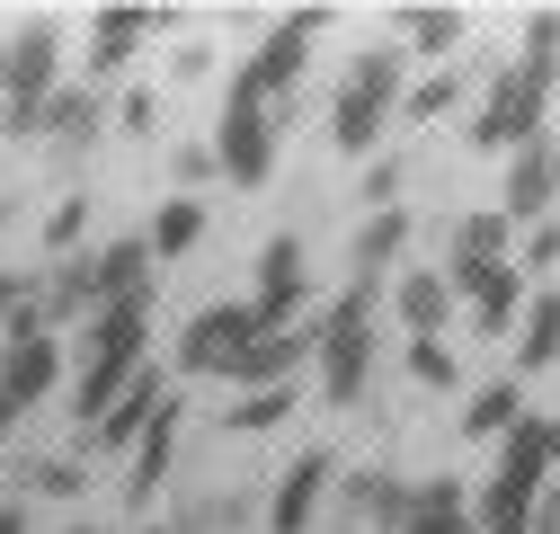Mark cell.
I'll list each match as a JSON object with an SVG mask.
<instances>
[{
  "label": "cell",
  "instance_id": "46",
  "mask_svg": "<svg viewBox=\"0 0 560 534\" xmlns=\"http://www.w3.org/2000/svg\"><path fill=\"white\" fill-rule=\"evenodd\" d=\"M62 534H98V525H62Z\"/></svg>",
  "mask_w": 560,
  "mask_h": 534
},
{
  "label": "cell",
  "instance_id": "26",
  "mask_svg": "<svg viewBox=\"0 0 560 534\" xmlns=\"http://www.w3.org/2000/svg\"><path fill=\"white\" fill-rule=\"evenodd\" d=\"M516 419H525V383H516V374L480 383V392L463 400V437H480V445H499V437H508Z\"/></svg>",
  "mask_w": 560,
  "mask_h": 534
},
{
  "label": "cell",
  "instance_id": "8",
  "mask_svg": "<svg viewBox=\"0 0 560 534\" xmlns=\"http://www.w3.org/2000/svg\"><path fill=\"white\" fill-rule=\"evenodd\" d=\"M320 27H329V10H294V19H276V27L258 36V54L241 62V72H249V81L267 90V107H285V98L303 90V62H312Z\"/></svg>",
  "mask_w": 560,
  "mask_h": 534
},
{
  "label": "cell",
  "instance_id": "19",
  "mask_svg": "<svg viewBox=\"0 0 560 534\" xmlns=\"http://www.w3.org/2000/svg\"><path fill=\"white\" fill-rule=\"evenodd\" d=\"M98 125H107V98H98V90H54V98L36 107V134H54V161H62V170L98 143Z\"/></svg>",
  "mask_w": 560,
  "mask_h": 534
},
{
  "label": "cell",
  "instance_id": "40",
  "mask_svg": "<svg viewBox=\"0 0 560 534\" xmlns=\"http://www.w3.org/2000/svg\"><path fill=\"white\" fill-rule=\"evenodd\" d=\"M170 72H178V81H205V72H214V45H178Z\"/></svg>",
  "mask_w": 560,
  "mask_h": 534
},
{
  "label": "cell",
  "instance_id": "14",
  "mask_svg": "<svg viewBox=\"0 0 560 534\" xmlns=\"http://www.w3.org/2000/svg\"><path fill=\"white\" fill-rule=\"evenodd\" d=\"M551 178H560V143H551V134H542V143H525V152H508V187H499L508 232L551 223Z\"/></svg>",
  "mask_w": 560,
  "mask_h": 534
},
{
  "label": "cell",
  "instance_id": "27",
  "mask_svg": "<svg viewBox=\"0 0 560 534\" xmlns=\"http://www.w3.org/2000/svg\"><path fill=\"white\" fill-rule=\"evenodd\" d=\"M241 525H258V499H249V490H205V499L178 508L170 534H241Z\"/></svg>",
  "mask_w": 560,
  "mask_h": 534
},
{
  "label": "cell",
  "instance_id": "47",
  "mask_svg": "<svg viewBox=\"0 0 560 534\" xmlns=\"http://www.w3.org/2000/svg\"><path fill=\"white\" fill-rule=\"evenodd\" d=\"M0 223H10V196H0Z\"/></svg>",
  "mask_w": 560,
  "mask_h": 534
},
{
  "label": "cell",
  "instance_id": "34",
  "mask_svg": "<svg viewBox=\"0 0 560 534\" xmlns=\"http://www.w3.org/2000/svg\"><path fill=\"white\" fill-rule=\"evenodd\" d=\"M400 357H409V374L428 383V392H454V348H445V339H409Z\"/></svg>",
  "mask_w": 560,
  "mask_h": 534
},
{
  "label": "cell",
  "instance_id": "1",
  "mask_svg": "<svg viewBox=\"0 0 560 534\" xmlns=\"http://www.w3.org/2000/svg\"><path fill=\"white\" fill-rule=\"evenodd\" d=\"M152 365V294H125V303H98L90 329H81V383L72 400L90 419H107V400Z\"/></svg>",
  "mask_w": 560,
  "mask_h": 534
},
{
  "label": "cell",
  "instance_id": "25",
  "mask_svg": "<svg viewBox=\"0 0 560 534\" xmlns=\"http://www.w3.org/2000/svg\"><path fill=\"white\" fill-rule=\"evenodd\" d=\"M542 365H560V294L551 286L525 294V312H516V374H542Z\"/></svg>",
  "mask_w": 560,
  "mask_h": 534
},
{
  "label": "cell",
  "instance_id": "16",
  "mask_svg": "<svg viewBox=\"0 0 560 534\" xmlns=\"http://www.w3.org/2000/svg\"><path fill=\"white\" fill-rule=\"evenodd\" d=\"M125 454H133V463H125V499H133V508L152 516V499L170 490V463H178V392L161 400V419H152L143 437H133Z\"/></svg>",
  "mask_w": 560,
  "mask_h": 534
},
{
  "label": "cell",
  "instance_id": "31",
  "mask_svg": "<svg viewBox=\"0 0 560 534\" xmlns=\"http://www.w3.org/2000/svg\"><path fill=\"white\" fill-rule=\"evenodd\" d=\"M454 107H463V72H428V81H409V90H400L392 116H409V125H445Z\"/></svg>",
  "mask_w": 560,
  "mask_h": 534
},
{
  "label": "cell",
  "instance_id": "12",
  "mask_svg": "<svg viewBox=\"0 0 560 534\" xmlns=\"http://www.w3.org/2000/svg\"><path fill=\"white\" fill-rule=\"evenodd\" d=\"M338 490V534H400V516H409V473H347V481H329Z\"/></svg>",
  "mask_w": 560,
  "mask_h": 534
},
{
  "label": "cell",
  "instance_id": "13",
  "mask_svg": "<svg viewBox=\"0 0 560 534\" xmlns=\"http://www.w3.org/2000/svg\"><path fill=\"white\" fill-rule=\"evenodd\" d=\"M62 90V36L36 19V27H19V36H0V98H54Z\"/></svg>",
  "mask_w": 560,
  "mask_h": 534
},
{
  "label": "cell",
  "instance_id": "39",
  "mask_svg": "<svg viewBox=\"0 0 560 534\" xmlns=\"http://www.w3.org/2000/svg\"><path fill=\"white\" fill-rule=\"evenodd\" d=\"M525 267H560V223H534L525 232ZM525 267H516V277H525Z\"/></svg>",
  "mask_w": 560,
  "mask_h": 534
},
{
  "label": "cell",
  "instance_id": "22",
  "mask_svg": "<svg viewBox=\"0 0 560 534\" xmlns=\"http://www.w3.org/2000/svg\"><path fill=\"white\" fill-rule=\"evenodd\" d=\"M400 534H480V525H471V481H454V473L418 481V490H409Z\"/></svg>",
  "mask_w": 560,
  "mask_h": 534
},
{
  "label": "cell",
  "instance_id": "49",
  "mask_svg": "<svg viewBox=\"0 0 560 534\" xmlns=\"http://www.w3.org/2000/svg\"><path fill=\"white\" fill-rule=\"evenodd\" d=\"M551 196H560V178H551Z\"/></svg>",
  "mask_w": 560,
  "mask_h": 534
},
{
  "label": "cell",
  "instance_id": "38",
  "mask_svg": "<svg viewBox=\"0 0 560 534\" xmlns=\"http://www.w3.org/2000/svg\"><path fill=\"white\" fill-rule=\"evenodd\" d=\"M365 206H374V214H383V206H400V161H383V152L365 161Z\"/></svg>",
  "mask_w": 560,
  "mask_h": 534
},
{
  "label": "cell",
  "instance_id": "28",
  "mask_svg": "<svg viewBox=\"0 0 560 534\" xmlns=\"http://www.w3.org/2000/svg\"><path fill=\"white\" fill-rule=\"evenodd\" d=\"M463 36H471V19H463V10H436V0L400 10V45H409V54H428V62H436V54H454Z\"/></svg>",
  "mask_w": 560,
  "mask_h": 534
},
{
  "label": "cell",
  "instance_id": "20",
  "mask_svg": "<svg viewBox=\"0 0 560 534\" xmlns=\"http://www.w3.org/2000/svg\"><path fill=\"white\" fill-rule=\"evenodd\" d=\"M392 321L409 329V339H445V321H454V294L436 267H400L392 277Z\"/></svg>",
  "mask_w": 560,
  "mask_h": 534
},
{
  "label": "cell",
  "instance_id": "44",
  "mask_svg": "<svg viewBox=\"0 0 560 534\" xmlns=\"http://www.w3.org/2000/svg\"><path fill=\"white\" fill-rule=\"evenodd\" d=\"M0 534H27V508L10 499V508H0Z\"/></svg>",
  "mask_w": 560,
  "mask_h": 534
},
{
  "label": "cell",
  "instance_id": "32",
  "mask_svg": "<svg viewBox=\"0 0 560 534\" xmlns=\"http://www.w3.org/2000/svg\"><path fill=\"white\" fill-rule=\"evenodd\" d=\"M516 72L542 81V90H560V10H534V19H525V54H516Z\"/></svg>",
  "mask_w": 560,
  "mask_h": 534
},
{
  "label": "cell",
  "instance_id": "10",
  "mask_svg": "<svg viewBox=\"0 0 560 534\" xmlns=\"http://www.w3.org/2000/svg\"><path fill=\"white\" fill-rule=\"evenodd\" d=\"M303 303H312V249H303V232H276V241L258 249V294H249V312H258L267 329H285V321H303Z\"/></svg>",
  "mask_w": 560,
  "mask_h": 534
},
{
  "label": "cell",
  "instance_id": "3",
  "mask_svg": "<svg viewBox=\"0 0 560 534\" xmlns=\"http://www.w3.org/2000/svg\"><path fill=\"white\" fill-rule=\"evenodd\" d=\"M374 303H383V286H347V294L312 321V365H320V392L338 400V410H357V400L374 392V357H383Z\"/></svg>",
  "mask_w": 560,
  "mask_h": 534
},
{
  "label": "cell",
  "instance_id": "21",
  "mask_svg": "<svg viewBox=\"0 0 560 534\" xmlns=\"http://www.w3.org/2000/svg\"><path fill=\"white\" fill-rule=\"evenodd\" d=\"M409 214L400 206H383V214H365L357 223V249H347V258H357V286H392L400 277V258H409Z\"/></svg>",
  "mask_w": 560,
  "mask_h": 534
},
{
  "label": "cell",
  "instance_id": "48",
  "mask_svg": "<svg viewBox=\"0 0 560 534\" xmlns=\"http://www.w3.org/2000/svg\"><path fill=\"white\" fill-rule=\"evenodd\" d=\"M143 534H170V525H143Z\"/></svg>",
  "mask_w": 560,
  "mask_h": 534
},
{
  "label": "cell",
  "instance_id": "2",
  "mask_svg": "<svg viewBox=\"0 0 560 534\" xmlns=\"http://www.w3.org/2000/svg\"><path fill=\"white\" fill-rule=\"evenodd\" d=\"M542 481H551V428L525 410V419L499 437V463L471 481V525H480V534H525Z\"/></svg>",
  "mask_w": 560,
  "mask_h": 534
},
{
  "label": "cell",
  "instance_id": "9",
  "mask_svg": "<svg viewBox=\"0 0 560 534\" xmlns=\"http://www.w3.org/2000/svg\"><path fill=\"white\" fill-rule=\"evenodd\" d=\"M258 329H267V321H258L249 303H205V312L178 329V365H187V374H223V383H232V365L249 357Z\"/></svg>",
  "mask_w": 560,
  "mask_h": 534
},
{
  "label": "cell",
  "instance_id": "37",
  "mask_svg": "<svg viewBox=\"0 0 560 534\" xmlns=\"http://www.w3.org/2000/svg\"><path fill=\"white\" fill-rule=\"evenodd\" d=\"M27 490H36V499H81V463H36Z\"/></svg>",
  "mask_w": 560,
  "mask_h": 534
},
{
  "label": "cell",
  "instance_id": "35",
  "mask_svg": "<svg viewBox=\"0 0 560 534\" xmlns=\"http://www.w3.org/2000/svg\"><path fill=\"white\" fill-rule=\"evenodd\" d=\"M81 223H90V196H62V206H54V223H45V249H54V258H72Z\"/></svg>",
  "mask_w": 560,
  "mask_h": 534
},
{
  "label": "cell",
  "instance_id": "17",
  "mask_svg": "<svg viewBox=\"0 0 560 534\" xmlns=\"http://www.w3.org/2000/svg\"><path fill=\"white\" fill-rule=\"evenodd\" d=\"M161 400H170V374L161 365H143V374H133L116 400H107V419H90V445H107V454H125L133 437H143L152 419H161Z\"/></svg>",
  "mask_w": 560,
  "mask_h": 534
},
{
  "label": "cell",
  "instance_id": "6",
  "mask_svg": "<svg viewBox=\"0 0 560 534\" xmlns=\"http://www.w3.org/2000/svg\"><path fill=\"white\" fill-rule=\"evenodd\" d=\"M542 116H551V90H542V81H525L516 62H508V72H489V98L471 107L463 143H471V152H489V161H508V152L542 143Z\"/></svg>",
  "mask_w": 560,
  "mask_h": 534
},
{
  "label": "cell",
  "instance_id": "18",
  "mask_svg": "<svg viewBox=\"0 0 560 534\" xmlns=\"http://www.w3.org/2000/svg\"><path fill=\"white\" fill-rule=\"evenodd\" d=\"M312 365V321H285V329H258L249 357L232 365V392H258V383H294Z\"/></svg>",
  "mask_w": 560,
  "mask_h": 534
},
{
  "label": "cell",
  "instance_id": "7",
  "mask_svg": "<svg viewBox=\"0 0 560 534\" xmlns=\"http://www.w3.org/2000/svg\"><path fill=\"white\" fill-rule=\"evenodd\" d=\"M436 277H445V294H454V303H471V329H480V339H516L525 277H516L508 258H445Z\"/></svg>",
  "mask_w": 560,
  "mask_h": 534
},
{
  "label": "cell",
  "instance_id": "42",
  "mask_svg": "<svg viewBox=\"0 0 560 534\" xmlns=\"http://www.w3.org/2000/svg\"><path fill=\"white\" fill-rule=\"evenodd\" d=\"M152 125H161V98L133 90V98H125V134H152Z\"/></svg>",
  "mask_w": 560,
  "mask_h": 534
},
{
  "label": "cell",
  "instance_id": "4",
  "mask_svg": "<svg viewBox=\"0 0 560 534\" xmlns=\"http://www.w3.org/2000/svg\"><path fill=\"white\" fill-rule=\"evenodd\" d=\"M400 90H409V54H400V45L357 54V62H347V81H338V98H329V143H338L347 161H374Z\"/></svg>",
  "mask_w": 560,
  "mask_h": 534
},
{
  "label": "cell",
  "instance_id": "11",
  "mask_svg": "<svg viewBox=\"0 0 560 534\" xmlns=\"http://www.w3.org/2000/svg\"><path fill=\"white\" fill-rule=\"evenodd\" d=\"M329 481H338V463L320 454V445H303L285 473H276V490H267V508H258V525L267 534H312V516H320V499H329Z\"/></svg>",
  "mask_w": 560,
  "mask_h": 534
},
{
  "label": "cell",
  "instance_id": "43",
  "mask_svg": "<svg viewBox=\"0 0 560 534\" xmlns=\"http://www.w3.org/2000/svg\"><path fill=\"white\" fill-rule=\"evenodd\" d=\"M205 178H214V152L187 143V152H178V187H205Z\"/></svg>",
  "mask_w": 560,
  "mask_h": 534
},
{
  "label": "cell",
  "instance_id": "33",
  "mask_svg": "<svg viewBox=\"0 0 560 534\" xmlns=\"http://www.w3.org/2000/svg\"><path fill=\"white\" fill-rule=\"evenodd\" d=\"M508 241H516V232H508V214H499V206H480V214H463V223H454V258H508Z\"/></svg>",
  "mask_w": 560,
  "mask_h": 534
},
{
  "label": "cell",
  "instance_id": "30",
  "mask_svg": "<svg viewBox=\"0 0 560 534\" xmlns=\"http://www.w3.org/2000/svg\"><path fill=\"white\" fill-rule=\"evenodd\" d=\"M285 410H294V383H258V392H241L223 410V428L232 437H267V428H285Z\"/></svg>",
  "mask_w": 560,
  "mask_h": 534
},
{
  "label": "cell",
  "instance_id": "41",
  "mask_svg": "<svg viewBox=\"0 0 560 534\" xmlns=\"http://www.w3.org/2000/svg\"><path fill=\"white\" fill-rule=\"evenodd\" d=\"M525 534H560V481H542V499H534V516H525Z\"/></svg>",
  "mask_w": 560,
  "mask_h": 534
},
{
  "label": "cell",
  "instance_id": "36",
  "mask_svg": "<svg viewBox=\"0 0 560 534\" xmlns=\"http://www.w3.org/2000/svg\"><path fill=\"white\" fill-rule=\"evenodd\" d=\"M36 312V277H27V267H0V329H19Z\"/></svg>",
  "mask_w": 560,
  "mask_h": 534
},
{
  "label": "cell",
  "instance_id": "24",
  "mask_svg": "<svg viewBox=\"0 0 560 534\" xmlns=\"http://www.w3.org/2000/svg\"><path fill=\"white\" fill-rule=\"evenodd\" d=\"M90 294H98V303H125V294H152V249H143V241H116V249H90Z\"/></svg>",
  "mask_w": 560,
  "mask_h": 534
},
{
  "label": "cell",
  "instance_id": "45",
  "mask_svg": "<svg viewBox=\"0 0 560 534\" xmlns=\"http://www.w3.org/2000/svg\"><path fill=\"white\" fill-rule=\"evenodd\" d=\"M10 428H19V400H10V392H0V437H10Z\"/></svg>",
  "mask_w": 560,
  "mask_h": 534
},
{
  "label": "cell",
  "instance_id": "29",
  "mask_svg": "<svg viewBox=\"0 0 560 534\" xmlns=\"http://www.w3.org/2000/svg\"><path fill=\"white\" fill-rule=\"evenodd\" d=\"M205 241V206H196V196H170V206L152 214V232H143V249H152V267L161 258H187Z\"/></svg>",
  "mask_w": 560,
  "mask_h": 534
},
{
  "label": "cell",
  "instance_id": "23",
  "mask_svg": "<svg viewBox=\"0 0 560 534\" xmlns=\"http://www.w3.org/2000/svg\"><path fill=\"white\" fill-rule=\"evenodd\" d=\"M161 27H170V10H98V19H90V62L116 72V62H133Z\"/></svg>",
  "mask_w": 560,
  "mask_h": 534
},
{
  "label": "cell",
  "instance_id": "15",
  "mask_svg": "<svg viewBox=\"0 0 560 534\" xmlns=\"http://www.w3.org/2000/svg\"><path fill=\"white\" fill-rule=\"evenodd\" d=\"M54 383H62V348H54V329L27 312V321L10 329V348H0V392L27 410V400H45Z\"/></svg>",
  "mask_w": 560,
  "mask_h": 534
},
{
  "label": "cell",
  "instance_id": "5",
  "mask_svg": "<svg viewBox=\"0 0 560 534\" xmlns=\"http://www.w3.org/2000/svg\"><path fill=\"white\" fill-rule=\"evenodd\" d=\"M214 178H232V187H267L276 178V107H267V90L249 81V72H232V90H223V125H214Z\"/></svg>",
  "mask_w": 560,
  "mask_h": 534
}]
</instances>
